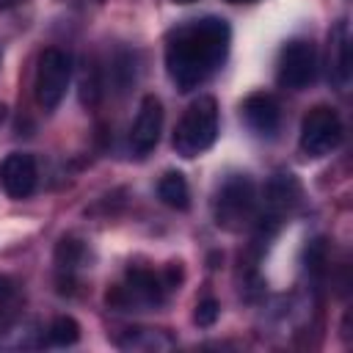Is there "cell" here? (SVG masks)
<instances>
[{"label": "cell", "instance_id": "6da1fadb", "mask_svg": "<svg viewBox=\"0 0 353 353\" xmlns=\"http://www.w3.org/2000/svg\"><path fill=\"white\" fill-rule=\"evenodd\" d=\"M232 44L229 22L221 17H196L174 25L165 36V72L179 91L207 83L226 61Z\"/></svg>", "mask_w": 353, "mask_h": 353}, {"label": "cell", "instance_id": "7a4b0ae2", "mask_svg": "<svg viewBox=\"0 0 353 353\" xmlns=\"http://www.w3.org/2000/svg\"><path fill=\"white\" fill-rule=\"evenodd\" d=\"M179 281V270L171 265L165 276L154 273V270H146V268H130L124 281L116 284L105 301L110 309L116 312H141V309H154L163 303L165 292L174 290Z\"/></svg>", "mask_w": 353, "mask_h": 353}, {"label": "cell", "instance_id": "3957f363", "mask_svg": "<svg viewBox=\"0 0 353 353\" xmlns=\"http://www.w3.org/2000/svg\"><path fill=\"white\" fill-rule=\"evenodd\" d=\"M259 215V199L256 185L248 174H232L226 176L212 199V218L226 232H240L251 223H256Z\"/></svg>", "mask_w": 353, "mask_h": 353}, {"label": "cell", "instance_id": "277c9868", "mask_svg": "<svg viewBox=\"0 0 353 353\" xmlns=\"http://www.w3.org/2000/svg\"><path fill=\"white\" fill-rule=\"evenodd\" d=\"M218 138V102L212 97H199L193 99L182 119L176 121L174 130V152L185 160L199 157L201 152H207Z\"/></svg>", "mask_w": 353, "mask_h": 353}, {"label": "cell", "instance_id": "5b68a950", "mask_svg": "<svg viewBox=\"0 0 353 353\" xmlns=\"http://www.w3.org/2000/svg\"><path fill=\"white\" fill-rule=\"evenodd\" d=\"M69 80H72V58H69V52H63L58 47H47L39 55V66H36V80H33L36 102L44 110H55L66 97Z\"/></svg>", "mask_w": 353, "mask_h": 353}, {"label": "cell", "instance_id": "8992f818", "mask_svg": "<svg viewBox=\"0 0 353 353\" xmlns=\"http://www.w3.org/2000/svg\"><path fill=\"white\" fill-rule=\"evenodd\" d=\"M342 121L334 108L314 105L301 121V152L306 157H325L342 143Z\"/></svg>", "mask_w": 353, "mask_h": 353}, {"label": "cell", "instance_id": "52a82bcc", "mask_svg": "<svg viewBox=\"0 0 353 353\" xmlns=\"http://www.w3.org/2000/svg\"><path fill=\"white\" fill-rule=\"evenodd\" d=\"M317 77V50L309 39H292L281 47L276 61V80L290 91L312 85Z\"/></svg>", "mask_w": 353, "mask_h": 353}, {"label": "cell", "instance_id": "ba28073f", "mask_svg": "<svg viewBox=\"0 0 353 353\" xmlns=\"http://www.w3.org/2000/svg\"><path fill=\"white\" fill-rule=\"evenodd\" d=\"M265 212L262 215H256V226H262V223H270L273 229L298 207V201H301V185H298V179L292 176V174H273L270 179H268V185H265Z\"/></svg>", "mask_w": 353, "mask_h": 353}, {"label": "cell", "instance_id": "9c48e42d", "mask_svg": "<svg viewBox=\"0 0 353 353\" xmlns=\"http://www.w3.org/2000/svg\"><path fill=\"white\" fill-rule=\"evenodd\" d=\"M160 132H163V102L154 94H146L141 99L138 116H135L132 130H130V149H132V154L135 157H146L157 146Z\"/></svg>", "mask_w": 353, "mask_h": 353}, {"label": "cell", "instance_id": "30bf717a", "mask_svg": "<svg viewBox=\"0 0 353 353\" xmlns=\"http://www.w3.org/2000/svg\"><path fill=\"white\" fill-rule=\"evenodd\" d=\"M243 121L248 124V130L259 138H276L279 127H281V108L276 102V97L270 94H251L243 99L240 105Z\"/></svg>", "mask_w": 353, "mask_h": 353}, {"label": "cell", "instance_id": "8fae6325", "mask_svg": "<svg viewBox=\"0 0 353 353\" xmlns=\"http://www.w3.org/2000/svg\"><path fill=\"white\" fill-rule=\"evenodd\" d=\"M36 160L25 152H11L0 163V185L11 199H28L36 190Z\"/></svg>", "mask_w": 353, "mask_h": 353}, {"label": "cell", "instance_id": "7c38bea8", "mask_svg": "<svg viewBox=\"0 0 353 353\" xmlns=\"http://www.w3.org/2000/svg\"><path fill=\"white\" fill-rule=\"evenodd\" d=\"M328 61H331V74L339 85H347L350 80V33L347 22H339L331 30V47H328Z\"/></svg>", "mask_w": 353, "mask_h": 353}, {"label": "cell", "instance_id": "4fadbf2b", "mask_svg": "<svg viewBox=\"0 0 353 353\" xmlns=\"http://www.w3.org/2000/svg\"><path fill=\"white\" fill-rule=\"evenodd\" d=\"M157 196L171 210H188L190 207V190H188V182L179 171L163 174V179L157 182Z\"/></svg>", "mask_w": 353, "mask_h": 353}, {"label": "cell", "instance_id": "5bb4252c", "mask_svg": "<svg viewBox=\"0 0 353 353\" xmlns=\"http://www.w3.org/2000/svg\"><path fill=\"white\" fill-rule=\"evenodd\" d=\"M77 339H80V325L74 317H66V314L55 317L52 325L47 328V345H52V347H69Z\"/></svg>", "mask_w": 353, "mask_h": 353}, {"label": "cell", "instance_id": "9a60e30c", "mask_svg": "<svg viewBox=\"0 0 353 353\" xmlns=\"http://www.w3.org/2000/svg\"><path fill=\"white\" fill-rule=\"evenodd\" d=\"M119 345L127 350H157V347H171V339L157 331L141 328V331H130L124 339H119Z\"/></svg>", "mask_w": 353, "mask_h": 353}, {"label": "cell", "instance_id": "2e32d148", "mask_svg": "<svg viewBox=\"0 0 353 353\" xmlns=\"http://www.w3.org/2000/svg\"><path fill=\"white\" fill-rule=\"evenodd\" d=\"M80 259H83V245L77 243V240H61L58 243V251H55V262H58V268L61 270H74L77 265H80Z\"/></svg>", "mask_w": 353, "mask_h": 353}, {"label": "cell", "instance_id": "e0dca14e", "mask_svg": "<svg viewBox=\"0 0 353 353\" xmlns=\"http://www.w3.org/2000/svg\"><path fill=\"white\" fill-rule=\"evenodd\" d=\"M218 314H221V306H218V301H215V298H204V301H199L193 320H196L201 328H210V325L218 320Z\"/></svg>", "mask_w": 353, "mask_h": 353}, {"label": "cell", "instance_id": "ac0fdd59", "mask_svg": "<svg viewBox=\"0 0 353 353\" xmlns=\"http://www.w3.org/2000/svg\"><path fill=\"white\" fill-rule=\"evenodd\" d=\"M8 292H11V281L6 276H0V298H6Z\"/></svg>", "mask_w": 353, "mask_h": 353}, {"label": "cell", "instance_id": "d6986e66", "mask_svg": "<svg viewBox=\"0 0 353 353\" xmlns=\"http://www.w3.org/2000/svg\"><path fill=\"white\" fill-rule=\"evenodd\" d=\"M229 3H256V0H229Z\"/></svg>", "mask_w": 353, "mask_h": 353}, {"label": "cell", "instance_id": "ffe728a7", "mask_svg": "<svg viewBox=\"0 0 353 353\" xmlns=\"http://www.w3.org/2000/svg\"><path fill=\"white\" fill-rule=\"evenodd\" d=\"M174 3H196V0H174Z\"/></svg>", "mask_w": 353, "mask_h": 353}, {"label": "cell", "instance_id": "44dd1931", "mask_svg": "<svg viewBox=\"0 0 353 353\" xmlns=\"http://www.w3.org/2000/svg\"><path fill=\"white\" fill-rule=\"evenodd\" d=\"M0 116H3V108H0Z\"/></svg>", "mask_w": 353, "mask_h": 353}]
</instances>
